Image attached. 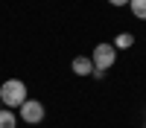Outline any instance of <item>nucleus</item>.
<instances>
[{"label": "nucleus", "mask_w": 146, "mask_h": 128, "mask_svg": "<svg viewBox=\"0 0 146 128\" xmlns=\"http://www.w3.org/2000/svg\"><path fill=\"white\" fill-rule=\"evenodd\" d=\"M27 99H29V90H27V85H23L21 79H6L3 85H0V105H3V108L15 111Z\"/></svg>", "instance_id": "nucleus-1"}, {"label": "nucleus", "mask_w": 146, "mask_h": 128, "mask_svg": "<svg viewBox=\"0 0 146 128\" xmlns=\"http://www.w3.org/2000/svg\"><path fill=\"white\" fill-rule=\"evenodd\" d=\"M44 116H47V108H44L41 99H27V102L18 108V119L27 122V125H41Z\"/></svg>", "instance_id": "nucleus-2"}, {"label": "nucleus", "mask_w": 146, "mask_h": 128, "mask_svg": "<svg viewBox=\"0 0 146 128\" xmlns=\"http://www.w3.org/2000/svg\"><path fill=\"white\" fill-rule=\"evenodd\" d=\"M91 61H94V67L96 70H111L114 64H117V50H114V44H108V41H102V44H96L94 47V53H91Z\"/></svg>", "instance_id": "nucleus-3"}, {"label": "nucleus", "mask_w": 146, "mask_h": 128, "mask_svg": "<svg viewBox=\"0 0 146 128\" xmlns=\"http://www.w3.org/2000/svg\"><path fill=\"white\" fill-rule=\"evenodd\" d=\"M70 70L76 76H82V79H91V73H94V61H91V55H76L70 61Z\"/></svg>", "instance_id": "nucleus-4"}, {"label": "nucleus", "mask_w": 146, "mask_h": 128, "mask_svg": "<svg viewBox=\"0 0 146 128\" xmlns=\"http://www.w3.org/2000/svg\"><path fill=\"white\" fill-rule=\"evenodd\" d=\"M0 128H18V114L9 108H0Z\"/></svg>", "instance_id": "nucleus-5"}, {"label": "nucleus", "mask_w": 146, "mask_h": 128, "mask_svg": "<svg viewBox=\"0 0 146 128\" xmlns=\"http://www.w3.org/2000/svg\"><path fill=\"white\" fill-rule=\"evenodd\" d=\"M129 47H135V35L131 32H120L114 38V50H129Z\"/></svg>", "instance_id": "nucleus-6"}, {"label": "nucleus", "mask_w": 146, "mask_h": 128, "mask_svg": "<svg viewBox=\"0 0 146 128\" xmlns=\"http://www.w3.org/2000/svg\"><path fill=\"white\" fill-rule=\"evenodd\" d=\"M129 9L137 20H146V0H129Z\"/></svg>", "instance_id": "nucleus-7"}, {"label": "nucleus", "mask_w": 146, "mask_h": 128, "mask_svg": "<svg viewBox=\"0 0 146 128\" xmlns=\"http://www.w3.org/2000/svg\"><path fill=\"white\" fill-rule=\"evenodd\" d=\"M91 79H96V81H102V79H105V73H102V70H96V67H94V73H91Z\"/></svg>", "instance_id": "nucleus-8"}, {"label": "nucleus", "mask_w": 146, "mask_h": 128, "mask_svg": "<svg viewBox=\"0 0 146 128\" xmlns=\"http://www.w3.org/2000/svg\"><path fill=\"white\" fill-rule=\"evenodd\" d=\"M111 6H129V0H108Z\"/></svg>", "instance_id": "nucleus-9"}, {"label": "nucleus", "mask_w": 146, "mask_h": 128, "mask_svg": "<svg viewBox=\"0 0 146 128\" xmlns=\"http://www.w3.org/2000/svg\"><path fill=\"white\" fill-rule=\"evenodd\" d=\"M143 128H146V125H143Z\"/></svg>", "instance_id": "nucleus-10"}]
</instances>
